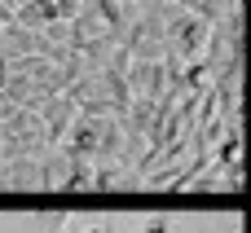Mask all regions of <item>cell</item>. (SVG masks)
I'll use <instances>...</instances> for the list:
<instances>
[{"instance_id": "6da1fadb", "label": "cell", "mask_w": 251, "mask_h": 233, "mask_svg": "<svg viewBox=\"0 0 251 233\" xmlns=\"http://www.w3.org/2000/svg\"><path fill=\"white\" fill-rule=\"evenodd\" d=\"M207 35H212V22H203L199 13H176L172 26H163V40L181 53V57H194L199 48H207Z\"/></svg>"}, {"instance_id": "3957f363", "label": "cell", "mask_w": 251, "mask_h": 233, "mask_svg": "<svg viewBox=\"0 0 251 233\" xmlns=\"http://www.w3.org/2000/svg\"><path fill=\"white\" fill-rule=\"evenodd\" d=\"M35 233H71V211H44L35 220Z\"/></svg>"}, {"instance_id": "277c9868", "label": "cell", "mask_w": 251, "mask_h": 233, "mask_svg": "<svg viewBox=\"0 0 251 233\" xmlns=\"http://www.w3.org/2000/svg\"><path fill=\"white\" fill-rule=\"evenodd\" d=\"M141 233H172V220H168V216H154V220H146Z\"/></svg>"}, {"instance_id": "7a4b0ae2", "label": "cell", "mask_w": 251, "mask_h": 233, "mask_svg": "<svg viewBox=\"0 0 251 233\" xmlns=\"http://www.w3.org/2000/svg\"><path fill=\"white\" fill-rule=\"evenodd\" d=\"M0 189H40V159H4L0 163Z\"/></svg>"}, {"instance_id": "5b68a950", "label": "cell", "mask_w": 251, "mask_h": 233, "mask_svg": "<svg viewBox=\"0 0 251 233\" xmlns=\"http://www.w3.org/2000/svg\"><path fill=\"white\" fill-rule=\"evenodd\" d=\"M79 233H119L110 220H97V225H88V229H79Z\"/></svg>"}]
</instances>
